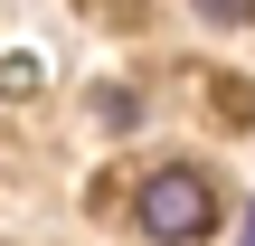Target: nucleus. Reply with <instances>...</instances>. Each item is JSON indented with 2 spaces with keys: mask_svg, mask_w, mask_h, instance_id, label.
I'll return each instance as SVG.
<instances>
[{
  "mask_svg": "<svg viewBox=\"0 0 255 246\" xmlns=\"http://www.w3.org/2000/svg\"><path fill=\"white\" fill-rule=\"evenodd\" d=\"M132 218H142V237H161V246H199V237H218V190L199 171H151Z\"/></svg>",
  "mask_w": 255,
  "mask_h": 246,
  "instance_id": "1",
  "label": "nucleus"
},
{
  "mask_svg": "<svg viewBox=\"0 0 255 246\" xmlns=\"http://www.w3.org/2000/svg\"><path fill=\"white\" fill-rule=\"evenodd\" d=\"M189 9H199V19H208V28H237V19H246L255 0H189Z\"/></svg>",
  "mask_w": 255,
  "mask_h": 246,
  "instance_id": "2",
  "label": "nucleus"
},
{
  "mask_svg": "<svg viewBox=\"0 0 255 246\" xmlns=\"http://www.w3.org/2000/svg\"><path fill=\"white\" fill-rule=\"evenodd\" d=\"M76 9H95V19H142V0H76Z\"/></svg>",
  "mask_w": 255,
  "mask_h": 246,
  "instance_id": "3",
  "label": "nucleus"
},
{
  "mask_svg": "<svg viewBox=\"0 0 255 246\" xmlns=\"http://www.w3.org/2000/svg\"><path fill=\"white\" fill-rule=\"evenodd\" d=\"M246 246H255V209H246Z\"/></svg>",
  "mask_w": 255,
  "mask_h": 246,
  "instance_id": "4",
  "label": "nucleus"
}]
</instances>
